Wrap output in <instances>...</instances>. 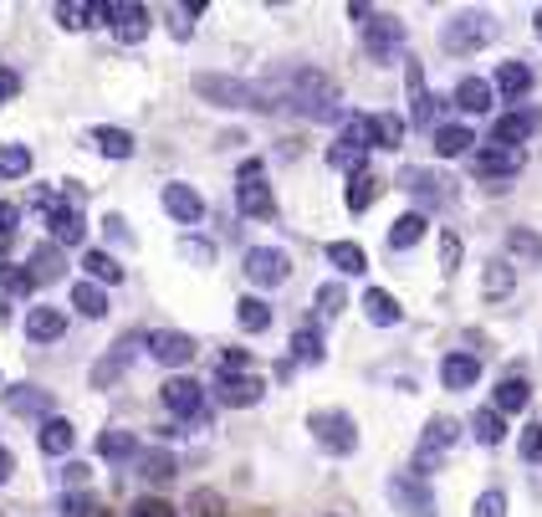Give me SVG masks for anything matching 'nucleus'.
<instances>
[{"mask_svg": "<svg viewBox=\"0 0 542 517\" xmlns=\"http://www.w3.org/2000/svg\"><path fill=\"white\" fill-rule=\"evenodd\" d=\"M277 88H282V98L297 118H312V123L338 118V82L318 67H287L277 77Z\"/></svg>", "mask_w": 542, "mask_h": 517, "instance_id": "f257e3e1", "label": "nucleus"}, {"mask_svg": "<svg viewBox=\"0 0 542 517\" xmlns=\"http://www.w3.org/2000/svg\"><path fill=\"white\" fill-rule=\"evenodd\" d=\"M195 93L215 108H261V113H277L287 108L277 82H246V77H225V72H200L195 77Z\"/></svg>", "mask_w": 542, "mask_h": 517, "instance_id": "f03ea898", "label": "nucleus"}, {"mask_svg": "<svg viewBox=\"0 0 542 517\" xmlns=\"http://www.w3.org/2000/svg\"><path fill=\"white\" fill-rule=\"evenodd\" d=\"M369 149H379V139H374V113H353L338 128V144L328 149V164L333 169H348V180H353V175H364Z\"/></svg>", "mask_w": 542, "mask_h": 517, "instance_id": "7ed1b4c3", "label": "nucleus"}, {"mask_svg": "<svg viewBox=\"0 0 542 517\" xmlns=\"http://www.w3.org/2000/svg\"><path fill=\"white\" fill-rule=\"evenodd\" d=\"M491 41H496V16L491 11H461V16H450L445 31H440V47L456 52V57H471V52L491 47Z\"/></svg>", "mask_w": 542, "mask_h": 517, "instance_id": "20e7f679", "label": "nucleus"}, {"mask_svg": "<svg viewBox=\"0 0 542 517\" xmlns=\"http://www.w3.org/2000/svg\"><path fill=\"white\" fill-rule=\"evenodd\" d=\"M384 497H389L394 512H404V517H440L435 487H430L425 477H415V471H394V477L384 482Z\"/></svg>", "mask_w": 542, "mask_h": 517, "instance_id": "39448f33", "label": "nucleus"}, {"mask_svg": "<svg viewBox=\"0 0 542 517\" xmlns=\"http://www.w3.org/2000/svg\"><path fill=\"white\" fill-rule=\"evenodd\" d=\"M307 430H312V441H318L328 456H353L358 451V420L348 410H312Z\"/></svg>", "mask_w": 542, "mask_h": 517, "instance_id": "423d86ee", "label": "nucleus"}, {"mask_svg": "<svg viewBox=\"0 0 542 517\" xmlns=\"http://www.w3.org/2000/svg\"><path fill=\"white\" fill-rule=\"evenodd\" d=\"M236 210L246 221H277V195L261 180V159H246L241 164V185H236Z\"/></svg>", "mask_w": 542, "mask_h": 517, "instance_id": "0eeeda50", "label": "nucleus"}, {"mask_svg": "<svg viewBox=\"0 0 542 517\" xmlns=\"http://www.w3.org/2000/svg\"><path fill=\"white\" fill-rule=\"evenodd\" d=\"M461 441V425L450 420V415H435L430 425H425V436H420V451H415V477H425V471H435L445 456H450V446Z\"/></svg>", "mask_w": 542, "mask_h": 517, "instance_id": "6e6552de", "label": "nucleus"}, {"mask_svg": "<svg viewBox=\"0 0 542 517\" xmlns=\"http://www.w3.org/2000/svg\"><path fill=\"white\" fill-rule=\"evenodd\" d=\"M404 88H410V123L415 128H440V98L425 88V67L415 57H404Z\"/></svg>", "mask_w": 542, "mask_h": 517, "instance_id": "1a4fd4ad", "label": "nucleus"}, {"mask_svg": "<svg viewBox=\"0 0 542 517\" xmlns=\"http://www.w3.org/2000/svg\"><path fill=\"white\" fill-rule=\"evenodd\" d=\"M399 185L420 200V210H445L450 200H456V185H450L440 169H404Z\"/></svg>", "mask_w": 542, "mask_h": 517, "instance_id": "9d476101", "label": "nucleus"}, {"mask_svg": "<svg viewBox=\"0 0 542 517\" xmlns=\"http://www.w3.org/2000/svg\"><path fill=\"white\" fill-rule=\"evenodd\" d=\"M364 52H369L379 67H389L394 52H404V21L389 16V11H379V16L364 26Z\"/></svg>", "mask_w": 542, "mask_h": 517, "instance_id": "9b49d317", "label": "nucleus"}, {"mask_svg": "<svg viewBox=\"0 0 542 517\" xmlns=\"http://www.w3.org/2000/svg\"><path fill=\"white\" fill-rule=\"evenodd\" d=\"M246 277L256 287H282L292 277V256L282 246H251L246 251Z\"/></svg>", "mask_w": 542, "mask_h": 517, "instance_id": "f8f14e48", "label": "nucleus"}, {"mask_svg": "<svg viewBox=\"0 0 542 517\" xmlns=\"http://www.w3.org/2000/svg\"><path fill=\"white\" fill-rule=\"evenodd\" d=\"M159 400H164V410L169 415H179V420H205V390L195 379H185V374H174V379H164V390H159Z\"/></svg>", "mask_w": 542, "mask_h": 517, "instance_id": "ddd939ff", "label": "nucleus"}, {"mask_svg": "<svg viewBox=\"0 0 542 517\" xmlns=\"http://www.w3.org/2000/svg\"><path fill=\"white\" fill-rule=\"evenodd\" d=\"M532 134H542V108H512L491 123V144H502V149H522Z\"/></svg>", "mask_w": 542, "mask_h": 517, "instance_id": "4468645a", "label": "nucleus"}, {"mask_svg": "<svg viewBox=\"0 0 542 517\" xmlns=\"http://www.w3.org/2000/svg\"><path fill=\"white\" fill-rule=\"evenodd\" d=\"M149 6H133V0H108V31L123 41V47H139L149 36Z\"/></svg>", "mask_w": 542, "mask_h": 517, "instance_id": "2eb2a0df", "label": "nucleus"}, {"mask_svg": "<svg viewBox=\"0 0 542 517\" xmlns=\"http://www.w3.org/2000/svg\"><path fill=\"white\" fill-rule=\"evenodd\" d=\"M195 349L200 343L190 333H179V328H154L149 333V359H159L164 369H185L195 359Z\"/></svg>", "mask_w": 542, "mask_h": 517, "instance_id": "dca6fc26", "label": "nucleus"}, {"mask_svg": "<svg viewBox=\"0 0 542 517\" xmlns=\"http://www.w3.org/2000/svg\"><path fill=\"white\" fill-rule=\"evenodd\" d=\"M522 164H527V154L522 149H502V144H486V149L471 154L476 180H512V175H522Z\"/></svg>", "mask_w": 542, "mask_h": 517, "instance_id": "f3484780", "label": "nucleus"}, {"mask_svg": "<svg viewBox=\"0 0 542 517\" xmlns=\"http://www.w3.org/2000/svg\"><path fill=\"white\" fill-rule=\"evenodd\" d=\"M215 390H220L225 410H251L266 395V379L261 374H215Z\"/></svg>", "mask_w": 542, "mask_h": 517, "instance_id": "a211bd4d", "label": "nucleus"}, {"mask_svg": "<svg viewBox=\"0 0 542 517\" xmlns=\"http://www.w3.org/2000/svg\"><path fill=\"white\" fill-rule=\"evenodd\" d=\"M47 226H52V246H82V236H87L82 205H77V200H67L62 190H57V205L47 210Z\"/></svg>", "mask_w": 542, "mask_h": 517, "instance_id": "6ab92c4d", "label": "nucleus"}, {"mask_svg": "<svg viewBox=\"0 0 542 517\" xmlns=\"http://www.w3.org/2000/svg\"><path fill=\"white\" fill-rule=\"evenodd\" d=\"M139 349H149V338H139V333H128V338L118 343L113 354H103V359L93 364V384H98V390H108V384H118V379L128 374V364L139 359Z\"/></svg>", "mask_w": 542, "mask_h": 517, "instance_id": "aec40b11", "label": "nucleus"}, {"mask_svg": "<svg viewBox=\"0 0 542 517\" xmlns=\"http://www.w3.org/2000/svg\"><path fill=\"white\" fill-rule=\"evenodd\" d=\"M159 205L174 215L179 226H200V221H205V200H200V190H195V185H179V180H169V185L159 190Z\"/></svg>", "mask_w": 542, "mask_h": 517, "instance_id": "412c9836", "label": "nucleus"}, {"mask_svg": "<svg viewBox=\"0 0 542 517\" xmlns=\"http://www.w3.org/2000/svg\"><path fill=\"white\" fill-rule=\"evenodd\" d=\"M532 82H537V72L527 62H502V67H496V77H491V88L502 93L507 103H522L532 93Z\"/></svg>", "mask_w": 542, "mask_h": 517, "instance_id": "4be33fe9", "label": "nucleus"}, {"mask_svg": "<svg viewBox=\"0 0 542 517\" xmlns=\"http://www.w3.org/2000/svg\"><path fill=\"white\" fill-rule=\"evenodd\" d=\"M481 379V359L476 354H445L440 359V384L445 390H476Z\"/></svg>", "mask_w": 542, "mask_h": 517, "instance_id": "5701e85b", "label": "nucleus"}, {"mask_svg": "<svg viewBox=\"0 0 542 517\" xmlns=\"http://www.w3.org/2000/svg\"><path fill=\"white\" fill-rule=\"evenodd\" d=\"M491 405L502 410V415H522L532 405V384L522 374H507V379H496V390H491Z\"/></svg>", "mask_w": 542, "mask_h": 517, "instance_id": "b1692460", "label": "nucleus"}, {"mask_svg": "<svg viewBox=\"0 0 542 517\" xmlns=\"http://www.w3.org/2000/svg\"><path fill=\"white\" fill-rule=\"evenodd\" d=\"M491 103H496V88H491L486 77H461V82H456V108H461V113L481 118V113H491Z\"/></svg>", "mask_w": 542, "mask_h": 517, "instance_id": "393cba45", "label": "nucleus"}, {"mask_svg": "<svg viewBox=\"0 0 542 517\" xmlns=\"http://www.w3.org/2000/svg\"><path fill=\"white\" fill-rule=\"evenodd\" d=\"M6 410L11 415H41V420H52V395L41 390V384H16V390H6Z\"/></svg>", "mask_w": 542, "mask_h": 517, "instance_id": "a878e982", "label": "nucleus"}, {"mask_svg": "<svg viewBox=\"0 0 542 517\" xmlns=\"http://www.w3.org/2000/svg\"><path fill=\"white\" fill-rule=\"evenodd\" d=\"M98 21H108V6H98V0H62L57 6V26H67V31H87Z\"/></svg>", "mask_w": 542, "mask_h": 517, "instance_id": "bb28decb", "label": "nucleus"}, {"mask_svg": "<svg viewBox=\"0 0 542 517\" xmlns=\"http://www.w3.org/2000/svg\"><path fill=\"white\" fill-rule=\"evenodd\" d=\"M364 318H369L374 328H394V323H404V308H399V297H394V292L369 287V292H364Z\"/></svg>", "mask_w": 542, "mask_h": 517, "instance_id": "cd10ccee", "label": "nucleus"}, {"mask_svg": "<svg viewBox=\"0 0 542 517\" xmlns=\"http://www.w3.org/2000/svg\"><path fill=\"white\" fill-rule=\"evenodd\" d=\"M36 446L47 451V456H67V451L77 446V430H72V420H62V415L41 420V430H36Z\"/></svg>", "mask_w": 542, "mask_h": 517, "instance_id": "c85d7f7f", "label": "nucleus"}, {"mask_svg": "<svg viewBox=\"0 0 542 517\" xmlns=\"http://www.w3.org/2000/svg\"><path fill=\"white\" fill-rule=\"evenodd\" d=\"M67 333V313L62 308H26V338L36 343H52Z\"/></svg>", "mask_w": 542, "mask_h": 517, "instance_id": "c756f323", "label": "nucleus"}, {"mask_svg": "<svg viewBox=\"0 0 542 517\" xmlns=\"http://www.w3.org/2000/svg\"><path fill=\"white\" fill-rule=\"evenodd\" d=\"M430 139H435V154H440V159H461V154H471V144H476V134H471L466 123H440Z\"/></svg>", "mask_w": 542, "mask_h": 517, "instance_id": "7c9ffc66", "label": "nucleus"}, {"mask_svg": "<svg viewBox=\"0 0 542 517\" xmlns=\"http://www.w3.org/2000/svg\"><path fill=\"white\" fill-rule=\"evenodd\" d=\"M133 466H139V477H144V482H154V487L174 482V471H179L174 451H164V446H149V451H144L139 461H133Z\"/></svg>", "mask_w": 542, "mask_h": 517, "instance_id": "2f4dec72", "label": "nucleus"}, {"mask_svg": "<svg viewBox=\"0 0 542 517\" xmlns=\"http://www.w3.org/2000/svg\"><path fill=\"white\" fill-rule=\"evenodd\" d=\"M425 231H430L425 210H410V215H399V221L389 226V251H410V246H420V241H425Z\"/></svg>", "mask_w": 542, "mask_h": 517, "instance_id": "473e14b6", "label": "nucleus"}, {"mask_svg": "<svg viewBox=\"0 0 542 517\" xmlns=\"http://www.w3.org/2000/svg\"><path fill=\"white\" fill-rule=\"evenodd\" d=\"M98 456L103 461H139L144 446H139L133 430H103V436H98Z\"/></svg>", "mask_w": 542, "mask_h": 517, "instance_id": "72a5a7b5", "label": "nucleus"}, {"mask_svg": "<svg viewBox=\"0 0 542 517\" xmlns=\"http://www.w3.org/2000/svg\"><path fill=\"white\" fill-rule=\"evenodd\" d=\"M328 262H333L343 277H364V272H369V251L358 246V241H333V246H328Z\"/></svg>", "mask_w": 542, "mask_h": 517, "instance_id": "f704fd0d", "label": "nucleus"}, {"mask_svg": "<svg viewBox=\"0 0 542 517\" xmlns=\"http://www.w3.org/2000/svg\"><path fill=\"white\" fill-rule=\"evenodd\" d=\"M471 436H476L481 446H502V441H507V415L496 410V405L476 410V415H471Z\"/></svg>", "mask_w": 542, "mask_h": 517, "instance_id": "c9c22d12", "label": "nucleus"}, {"mask_svg": "<svg viewBox=\"0 0 542 517\" xmlns=\"http://www.w3.org/2000/svg\"><path fill=\"white\" fill-rule=\"evenodd\" d=\"M512 287H517V267L507 262V256H491V262H486V277H481V292L496 303V297H507Z\"/></svg>", "mask_w": 542, "mask_h": 517, "instance_id": "e433bc0d", "label": "nucleus"}, {"mask_svg": "<svg viewBox=\"0 0 542 517\" xmlns=\"http://www.w3.org/2000/svg\"><path fill=\"white\" fill-rule=\"evenodd\" d=\"M93 144H98L103 159H133V134H128V128L98 123V128H93Z\"/></svg>", "mask_w": 542, "mask_h": 517, "instance_id": "4c0bfd02", "label": "nucleus"}, {"mask_svg": "<svg viewBox=\"0 0 542 517\" xmlns=\"http://www.w3.org/2000/svg\"><path fill=\"white\" fill-rule=\"evenodd\" d=\"M507 256H517V262L537 267V262H542V236L527 231V226H512V231H507Z\"/></svg>", "mask_w": 542, "mask_h": 517, "instance_id": "58836bf2", "label": "nucleus"}, {"mask_svg": "<svg viewBox=\"0 0 542 517\" xmlns=\"http://www.w3.org/2000/svg\"><path fill=\"white\" fill-rule=\"evenodd\" d=\"M72 308H77L82 318H108V292H103L98 282H77V287H72Z\"/></svg>", "mask_w": 542, "mask_h": 517, "instance_id": "ea45409f", "label": "nucleus"}, {"mask_svg": "<svg viewBox=\"0 0 542 517\" xmlns=\"http://www.w3.org/2000/svg\"><path fill=\"white\" fill-rule=\"evenodd\" d=\"M292 359L318 369V364L328 359V349H323V333H318V328H297V333H292Z\"/></svg>", "mask_w": 542, "mask_h": 517, "instance_id": "a19ab883", "label": "nucleus"}, {"mask_svg": "<svg viewBox=\"0 0 542 517\" xmlns=\"http://www.w3.org/2000/svg\"><path fill=\"white\" fill-rule=\"evenodd\" d=\"M82 267H87V277H93L98 287H103V282H108V287L123 282V267H118V256H113V251H87V256H82Z\"/></svg>", "mask_w": 542, "mask_h": 517, "instance_id": "79ce46f5", "label": "nucleus"}, {"mask_svg": "<svg viewBox=\"0 0 542 517\" xmlns=\"http://www.w3.org/2000/svg\"><path fill=\"white\" fill-rule=\"evenodd\" d=\"M236 323H241V333H266L271 328V303H261V297H241Z\"/></svg>", "mask_w": 542, "mask_h": 517, "instance_id": "37998d69", "label": "nucleus"}, {"mask_svg": "<svg viewBox=\"0 0 542 517\" xmlns=\"http://www.w3.org/2000/svg\"><path fill=\"white\" fill-rule=\"evenodd\" d=\"M343 200H348L353 215H358V210H369V205L379 200V175H369V169H364V175H353L348 190H343Z\"/></svg>", "mask_w": 542, "mask_h": 517, "instance_id": "c03bdc74", "label": "nucleus"}, {"mask_svg": "<svg viewBox=\"0 0 542 517\" xmlns=\"http://www.w3.org/2000/svg\"><path fill=\"white\" fill-rule=\"evenodd\" d=\"M0 287L16 292V297H31L41 282H36V272H31V267H21V262H0Z\"/></svg>", "mask_w": 542, "mask_h": 517, "instance_id": "a18cd8bd", "label": "nucleus"}, {"mask_svg": "<svg viewBox=\"0 0 542 517\" xmlns=\"http://www.w3.org/2000/svg\"><path fill=\"white\" fill-rule=\"evenodd\" d=\"M31 272H36V282H57L67 267H62V246H36L31 251Z\"/></svg>", "mask_w": 542, "mask_h": 517, "instance_id": "49530a36", "label": "nucleus"}, {"mask_svg": "<svg viewBox=\"0 0 542 517\" xmlns=\"http://www.w3.org/2000/svg\"><path fill=\"white\" fill-rule=\"evenodd\" d=\"M404 128H410V123H404L399 113H374V139H379V149H399L404 144Z\"/></svg>", "mask_w": 542, "mask_h": 517, "instance_id": "de8ad7c7", "label": "nucleus"}, {"mask_svg": "<svg viewBox=\"0 0 542 517\" xmlns=\"http://www.w3.org/2000/svg\"><path fill=\"white\" fill-rule=\"evenodd\" d=\"M0 175H6V180H26L31 175V149L26 144H6V149H0Z\"/></svg>", "mask_w": 542, "mask_h": 517, "instance_id": "09e8293b", "label": "nucleus"}, {"mask_svg": "<svg viewBox=\"0 0 542 517\" xmlns=\"http://www.w3.org/2000/svg\"><path fill=\"white\" fill-rule=\"evenodd\" d=\"M185 517H225V497H220L215 487H200V492H190Z\"/></svg>", "mask_w": 542, "mask_h": 517, "instance_id": "8fccbe9b", "label": "nucleus"}, {"mask_svg": "<svg viewBox=\"0 0 542 517\" xmlns=\"http://www.w3.org/2000/svg\"><path fill=\"white\" fill-rule=\"evenodd\" d=\"M205 6H200V0H195V6H169V31L179 36V41H190L195 36V16H200Z\"/></svg>", "mask_w": 542, "mask_h": 517, "instance_id": "3c124183", "label": "nucleus"}, {"mask_svg": "<svg viewBox=\"0 0 542 517\" xmlns=\"http://www.w3.org/2000/svg\"><path fill=\"white\" fill-rule=\"evenodd\" d=\"M517 451H522V461H542V420H532V425H522V441H517Z\"/></svg>", "mask_w": 542, "mask_h": 517, "instance_id": "603ef678", "label": "nucleus"}, {"mask_svg": "<svg viewBox=\"0 0 542 517\" xmlns=\"http://www.w3.org/2000/svg\"><path fill=\"white\" fill-rule=\"evenodd\" d=\"M471 517H507V492H481L476 497V507H471Z\"/></svg>", "mask_w": 542, "mask_h": 517, "instance_id": "864d4df0", "label": "nucleus"}, {"mask_svg": "<svg viewBox=\"0 0 542 517\" xmlns=\"http://www.w3.org/2000/svg\"><path fill=\"white\" fill-rule=\"evenodd\" d=\"M179 256H185V262L210 267V262H215V246H210V241H200V236H185V241H179Z\"/></svg>", "mask_w": 542, "mask_h": 517, "instance_id": "5fc2aeb1", "label": "nucleus"}, {"mask_svg": "<svg viewBox=\"0 0 542 517\" xmlns=\"http://www.w3.org/2000/svg\"><path fill=\"white\" fill-rule=\"evenodd\" d=\"M338 313H343V287L338 282L318 287V318H338Z\"/></svg>", "mask_w": 542, "mask_h": 517, "instance_id": "6e6d98bb", "label": "nucleus"}, {"mask_svg": "<svg viewBox=\"0 0 542 517\" xmlns=\"http://www.w3.org/2000/svg\"><path fill=\"white\" fill-rule=\"evenodd\" d=\"M98 502L87 497V492H62V517H93Z\"/></svg>", "mask_w": 542, "mask_h": 517, "instance_id": "4d7b16f0", "label": "nucleus"}, {"mask_svg": "<svg viewBox=\"0 0 542 517\" xmlns=\"http://www.w3.org/2000/svg\"><path fill=\"white\" fill-rule=\"evenodd\" d=\"M128 517H179V512H174L164 497H139V502L128 507Z\"/></svg>", "mask_w": 542, "mask_h": 517, "instance_id": "13d9d810", "label": "nucleus"}, {"mask_svg": "<svg viewBox=\"0 0 542 517\" xmlns=\"http://www.w3.org/2000/svg\"><path fill=\"white\" fill-rule=\"evenodd\" d=\"M456 267H461V236H450V231H445V236H440V272L450 277Z\"/></svg>", "mask_w": 542, "mask_h": 517, "instance_id": "bf43d9fd", "label": "nucleus"}, {"mask_svg": "<svg viewBox=\"0 0 542 517\" xmlns=\"http://www.w3.org/2000/svg\"><path fill=\"white\" fill-rule=\"evenodd\" d=\"M16 93H21V77H16L11 67H0V103H11Z\"/></svg>", "mask_w": 542, "mask_h": 517, "instance_id": "052dcab7", "label": "nucleus"}, {"mask_svg": "<svg viewBox=\"0 0 542 517\" xmlns=\"http://www.w3.org/2000/svg\"><path fill=\"white\" fill-rule=\"evenodd\" d=\"M16 221H21V215H16L11 205H0V246H6V241L16 236Z\"/></svg>", "mask_w": 542, "mask_h": 517, "instance_id": "680f3d73", "label": "nucleus"}, {"mask_svg": "<svg viewBox=\"0 0 542 517\" xmlns=\"http://www.w3.org/2000/svg\"><path fill=\"white\" fill-rule=\"evenodd\" d=\"M93 471H87V461H67V471H62V482H72V487H82Z\"/></svg>", "mask_w": 542, "mask_h": 517, "instance_id": "e2e57ef3", "label": "nucleus"}, {"mask_svg": "<svg viewBox=\"0 0 542 517\" xmlns=\"http://www.w3.org/2000/svg\"><path fill=\"white\" fill-rule=\"evenodd\" d=\"M374 16H379V11H374V6H364V0H358V6H348V21H358V31H364Z\"/></svg>", "mask_w": 542, "mask_h": 517, "instance_id": "0e129e2a", "label": "nucleus"}, {"mask_svg": "<svg viewBox=\"0 0 542 517\" xmlns=\"http://www.w3.org/2000/svg\"><path fill=\"white\" fill-rule=\"evenodd\" d=\"M11 466H16V461H11V451H6V446H0V487H6V482H11Z\"/></svg>", "mask_w": 542, "mask_h": 517, "instance_id": "69168bd1", "label": "nucleus"}, {"mask_svg": "<svg viewBox=\"0 0 542 517\" xmlns=\"http://www.w3.org/2000/svg\"><path fill=\"white\" fill-rule=\"evenodd\" d=\"M103 226H108V231H113L118 241H128V231H123V215H108V221H103Z\"/></svg>", "mask_w": 542, "mask_h": 517, "instance_id": "338daca9", "label": "nucleus"}, {"mask_svg": "<svg viewBox=\"0 0 542 517\" xmlns=\"http://www.w3.org/2000/svg\"><path fill=\"white\" fill-rule=\"evenodd\" d=\"M532 31H537V36H542V6H537V16H532Z\"/></svg>", "mask_w": 542, "mask_h": 517, "instance_id": "774afa93", "label": "nucleus"}]
</instances>
